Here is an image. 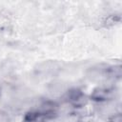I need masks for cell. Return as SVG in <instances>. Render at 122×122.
<instances>
[{
    "label": "cell",
    "instance_id": "6da1fadb",
    "mask_svg": "<svg viewBox=\"0 0 122 122\" xmlns=\"http://www.w3.org/2000/svg\"><path fill=\"white\" fill-rule=\"evenodd\" d=\"M66 99L67 101L71 105L73 106L74 108H81V107H84L86 104H87V96L85 95V93L79 90V89H71L70 90L67 94H66Z\"/></svg>",
    "mask_w": 122,
    "mask_h": 122
},
{
    "label": "cell",
    "instance_id": "52a82bcc",
    "mask_svg": "<svg viewBox=\"0 0 122 122\" xmlns=\"http://www.w3.org/2000/svg\"><path fill=\"white\" fill-rule=\"evenodd\" d=\"M0 93H1V87H0Z\"/></svg>",
    "mask_w": 122,
    "mask_h": 122
},
{
    "label": "cell",
    "instance_id": "5b68a950",
    "mask_svg": "<svg viewBox=\"0 0 122 122\" xmlns=\"http://www.w3.org/2000/svg\"><path fill=\"white\" fill-rule=\"evenodd\" d=\"M40 118H42V116H41L40 112H38V110L37 111H30L24 116L25 122H36Z\"/></svg>",
    "mask_w": 122,
    "mask_h": 122
},
{
    "label": "cell",
    "instance_id": "277c9868",
    "mask_svg": "<svg viewBox=\"0 0 122 122\" xmlns=\"http://www.w3.org/2000/svg\"><path fill=\"white\" fill-rule=\"evenodd\" d=\"M103 73L106 77H111L114 79H119L122 74V69L120 65H114V66H109L106 67L103 71Z\"/></svg>",
    "mask_w": 122,
    "mask_h": 122
},
{
    "label": "cell",
    "instance_id": "7a4b0ae2",
    "mask_svg": "<svg viewBox=\"0 0 122 122\" xmlns=\"http://www.w3.org/2000/svg\"><path fill=\"white\" fill-rule=\"evenodd\" d=\"M115 90L111 88H96L91 93V99L95 102H104L112 99L115 96Z\"/></svg>",
    "mask_w": 122,
    "mask_h": 122
},
{
    "label": "cell",
    "instance_id": "8992f818",
    "mask_svg": "<svg viewBox=\"0 0 122 122\" xmlns=\"http://www.w3.org/2000/svg\"><path fill=\"white\" fill-rule=\"evenodd\" d=\"M109 122H122V116L120 112L114 113L112 114L110 118H109Z\"/></svg>",
    "mask_w": 122,
    "mask_h": 122
},
{
    "label": "cell",
    "instance_id": "3957f363",
    "mask_svg": "<svg viewBox=\"0 0 122 122\" xmlns=\"http://www.w3.org/2000/svg\"><path fill=\"white\" fill-rule=\"evenodd\" d=\"M57 110H58V106L56 103L52 101H45L40 106V109L38 110V112H40L42 118L51 119L56 116Z\"/></svg>",
    "mask_w": 122,
    "mask_h": 122
}]
</instances>
